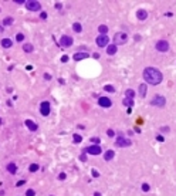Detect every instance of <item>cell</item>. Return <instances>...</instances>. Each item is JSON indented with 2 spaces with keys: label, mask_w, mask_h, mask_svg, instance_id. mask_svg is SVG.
Wrapping results in <instances>:
<instances>
[{
  "label": "cell",
  "mask_w": 176,
  "mask_h": 196,
  "mask_svg": "<svg viewBox=\"0 0 176 196\" xmlns=\"http://www.w3.org/2000/svg\"><path fill=\"white\" fill-rule=\"evenodd\" d=\"M88 57H90V54H88V53L81 51V53H75V54H74V60H75V61H81V60H85V58H88Z\"/></svg>",
  "instance_id": "4fadbf2b"
},
{
  "label": "cell",
  "mask_w": 176,
  "mask_h": 196,
  "mask_svg": "<svg viewBox=\"0 0 176 196\" xmlns=\"http://www.w3.org/2000/svg\"><path fill=\"white\" fill-rule=\"evenodd\" d=\"M114 156H115V152L111 151V149L104 153V159H105V161H111V159H114Z\"/></svg>",
  "instance_id": "d6986e66"
},
{
  "label": "cell",
  "mask_w": 176,
  "mask_h": 196,
  "mask_svg": "<svg viewBox=\"0 0 176 196\" xmlns=\"http://www.w3.org/2000/svg\"><path fill=\"white\" fill-rule=\"evenodd\" d=\"M116 50H118V48H116V46H115V44L106 46V54H108V56H114L115 53H116Z\"/></svg>",
  "instance_id": "9a60e30c"
},
{
  "label": "cell",
  "mask_w": 176,
  "mask_h": 196,
  "mask_svg": "<svg viewBox=\"0 0 176 196\" xmlns=\"http://www.w3.org/2000/svg\"><path fill=\"white\" fill-rule=\"evenodd\" d=\"M90 141H91V142H92L94 145H98V144H100V141H101V139H100V138H91V139H90Z\"/></svg>",
  "instance_id": "836d02e7"
},
{
  "label": "cell",
  "mask_w": 176,
  "mask_h": 196,
  "mask_svg": "<svg viewBox=\"0 0 176 196\" xmlns=\"http://www.w3.org/2000/svg\"><path fill=\"white\" fill-rule=\"evenodd\" d=\"M12 46H13V41H12L10 39H3L2 40V47L3 48H10Z\"/></svg>",
  "instance_id": "e0dca14e"
},
{
  "label": "cell",
  "mask_w": 176,
  "mask_h": 196,
  "mask_svg": "<svg viewBox=\"0 0 176 196\" xmlns=\"http://www.w3.org/2000/svg\"><path fill=\"white\" fill-rule=\"evenodd\" d=\"M95 43H97L98 47H106L108 43H110V37L106 34H100L97 39H95Z\"/></svg>",
  "instance_id": "ba28073f"
},
{
  "label": "cell",
  "mask_w": 176,
  "mask_h": 196,
  "mask_svg": "<svg viewBox=\"0 0 176 196\" xmlns=\"http://www.w3.org/2000/svg\"><path fill=\"white\" fill-rule=\"evenodd\" d=\"M24 183H26V180H18V182L16 183V186H17V187H20V186H23Z\"/></svg>",
  "instance_id": "f35d334b"
},
{
  "label": "cell",
  "mask_w": 176,
  "mask_h": 196,
  "mask_svg": "<svg viewBox=\"0 0 176 196\" xmlns=\"http://www.w3.org/2000/svg\"><path fill=\"white\" fill-rule=\"evenodd\" d=\"M51 196H53V195H51Z\"/></svg>",
  "instance_id": "681fc988"
},
{
  "label": "cell",
  "mask_w": 176,
  "mask_h": 196,
  "mask_svg": "<svg viewBox=\"0 0 176 196\" xmlns=\"http://www.w3.org/2000/svg\"><path fill=\"white\" fill-rule=\"evenodd\" d=\"M61 61H62V63H67V61H68V56H62L61 57Z\"/></svg>",
  "instance_id": "ab89813d"
},
{
  "label": "cell",
  "mask_w": 176,
  "mask_h": 196,
  "mask_svg": "<svg viewBox=\"0 0 176 196\" xmlns=\"http://www.w3.org/2000/svg\"><path fill=\"white\" fill-rule=\"evenodd\" d=\"M26 196H36V190H33V189H27Z\"/></svg>",
  "instance_id": "1f68e13d"
},
{
  "label": "cell",
  "mask_w": 176,
  "mask_h": 196,
  "mask_svg": "<svg viewBox=\"0 0 176 196\" xmlns=\"http://www.w3.org/2000/svg\"><path fill=\"white\" fill-rule=\"evenodd\" d=\"M166 104V98L163 95H155L152 100H150V105H154V107H159V108H162L165 107Z\"/></svg>",
  "instance_id": "3957f363"
},
{
  "label": "cell",
  "mask_w": 176,
  "mask_h": 196,
  "mask_svg": "<svg viewBox=\"0 0 176 196\" xmlns=\"http://www.w3.org/2000/svg\"><path fill=\"white\" fill-rule=\"evenodd\" d=\"M135 40H136V41H139V40H141V36L136 34V36H135Z\"/></svg>",
  "instance_id": "bcb514c9"
},
{
  "label": "cell",
  "mask_w": 176,
  "mask_h": 196,
  "mask_svg": "<svg viewBox=\"0 0 176 196\" xmlns=\"http://www.w3.org/2000/svg\"><path fill=\"white\" fill-rule=\"evenodd\" d=\"M26 9L30 12H38L41 9V5L37 0H28V2H26Z\"/></svg>",
  "instance_id": "5b68a950"
},
{
  "label": "cell",
  "mask_w": 176,
  "mask_h": 196,
  "mask_svg": "<svg viewBox=\"0 0 176 196\" xmlns=\"http://www.w3.org/2000/svg\"><path fill=\"white\" fill-rule=\"evenodd\" d=\"M94 196H101V193H100V192H95V193H94Z\"/></svg>",
  "instance_id": "7dc6e473"
},
{
  "label": "cell",
  "mask_w": 176,
  "mask_h": 196,
  "mask_svg": "<svg viewBox=\"0 0 176 196\" xmlns=\"http://www.w3.org/2000/svg\"><path fill=\"white\" fill-rule=\"evenodd\" d=\"M98 31H100V34H106L108 33V27L105 24H101V26L98 27Z\"/></svg>",
  "instance_id": "cb8c5ba5"
},
{
  "label": "cell",
  "mask_w": 176,
  "mask_h": 196,
  "mask_svg": "<svg viewBox=\"0 0 176 196\" xmlns=\"http://www.w3.org/2000/svg\"><path fill=\"white\" fill-rule=\"evenodd\" d=\"M24 124H26V126L31 131V132H36V131L38 129V125H37L36 122H33L31 119H26V121H24Z\"/></svg>",
  "instance_id": "7c38bea8"
},
{
  "label": "cell",
  "mask_w": 176,
  "mask_h": 196,
  "mask_svg": "<svg viewBox=\"0 0 176 196\" xmlns=\"http://www.w3.org/2000/svg\"><path fill=\"white\" fill-rule=\"evenodd\" d=\"M66 178H67V175L64 173V172H61V173L58 175V179H60V180H64V179H66Z\"/></svg>",
  "instance_id": "8d00e7d4"
},
{
  "label": "cell",
  "mask_w": 176,
  "mask_h": 196,
  "mask_svg": "<svg viewBox=\"0 0 176 196\" xmlns=\"http://www.w3.org/2000/svg\"><path fill=\"white\" fill-rule=\"evenodd\" d=\"M44 78H46V80H50V78H51V75H50V74H46V75H44Z\"/></svg>",
  "instance_id": "f6af8a7d"
},
{
  "label": "cell",
  "mask_w": 176,
  "mask_h": 196,
  "mask_svg": "<svg viewBox=\"0 0 176 196\" xmlns=\"http://www.w3.org/2000/svg\"><path fill=\"white\" fill-rule=\"evenodd\" d=\"M115 145L118 148H126V146H131L132 145V141L128 139V138H124V136H118L116 141H115Z\"/></svg>",
  "instance_id": "52a82bcc"
},
{
  "label": "cell",
  "mask_w": 176,
  "mask_h": 196,
  "mask_svg": "<svg viewBox=\"0 0 176 196\" xmlns=\"http://www.w3.org/2000/svg\"><path fill=\"white\" fill-rule=\"evenodd\" d=\"M72 139H74V144H80V142L82 141V136H81V135H78V134H74Z\"/></svg>",
  "instance_id": "4316f807"
},
{
  "label": "cell",
  "mask_w": 176,
  "mask_h": 196,
  "mask_svg": "<svg viewBox=\"0 0 176 196\" xmlns=\"http://www.w3.org/2000/svg\"><path fill=\"white\" fill-rule=\"evenodd\" d=\"M80 159H81V161H82V162H85V161H87V153H81V155H80Z\"/></svg>",
  "instance_id": "e575fe53"
},
{
  "label": "cell",
  "mask_w": 176,
  "mask_h": 196,
  "mask_svg": "<svg viewBox=\"0 0 176 196\" xmlns=\"http://www.w3.org/2000/svg\"><path fill=\"white\" fill-rule=\"evenodd\" d=\"M72 30H74L75 33H81V31H82V26H81L80 23H74V24H72Z\"/></svg>",
  "instance_id": "603a6c76"
},
{
  "label": "cell",
  "mask_w": 176,
  "mask_h": 196,
  "mask_svg": "<svg viewBox=\"0 0 176 196\" xmlns=\"http://www.w3.org/2000/svg\"><path fill=\"white\" fill-rule=\"evenodd\" d=\"M104 90H105L106 92H114L115 91V88L112 87V85H105V87H104Z\"/></svg>",
  "instance_id": "f1b7e54d"
},
{
  "label": "cell",
  "mask_w": 176,
  "mask_h": 196,
  "mask_svg": "<svg viewBox=\"0 0 176 196\" xmlns=\"http://www.w3.org/2000/svg\"><path fill=\"white\" fill-rule=\"evenodd\" d=\"M144 80H145L146 84H150V85H158V84L162 83V73L155 68V67H146L144 70Z\"/></svg>",
  "instance_id": "6da1fadb"
},
{
  "label": "cell",
  "mask_w": 176,
  "mask_h": 196,
  "mask_svg": "<svg viewBox=\"0 0 176 196\" xmlns=\"http://www.w3.org/2000/svg\"><path fill=\"white\" fill-rule=\"evenodd\" d=\"M40 19H41V20H46V19H47V13H46V12L40 13Z\"/></svg>",
  "instance_id": "74e56055"
},
{
  "label": "cell",
  "mask_w": 176,
  "mask_h": 196,
  "mask_svg": "<svg viewBox=\"0 0 176 196\" xmlns=\"http://www.w3.org/2000/svg\"><path fill=\"white\" fill-rule=\"evenodd\" d=\"M165 16H166V17H172V16H173V14H172L170 12H168V13H165Z\"/></svg>",
  "instance_id": "ee69618b"
},
{
  "label": "cell",
  "mask_w": 176,
  "mask_h": 196,
  "mask_svg": "<svg viewBox=\"0 0 176 196\" xmlns=\"http://www.w3.org/2000/svg\"><path fill=\"white\" fill-rule=\"evenodd\" d=\"M125 97L126 98H135V91L132 88H128L126 91H125Z\"/></svg>",
  "instance_id": "44dd1931"
},
{
  "label": "cell",
  "mask_w": 176,
  "mask_h": 196,
  "mask_svg": "<svg viewBox=\"0 0 176 196\" xmlns=\"http://www.w3.org/2000/svg\"><path fill=\"white\" fill-rule=\"evenodd\" d=\"M91 175H92V178H100V172L97 169H92L91 170Z\"/></svg>",
  "instance_id": "d6a6232c"
},
{
  "label": "cell",
  "mask_w": 176,
  "mask_h": 196,
  "mask_svg": "<svg viewBox=\"0 0 176 196\" xmlns=\"http://www.w3.org/2000/svg\"><path fill=\"white\" fill-rule=\"evenodd\" d=\"M38 169H40V166L37 165V163H31V165L28 166V170H30V172H37Z\"/></svg>",
  "instance_id": "484cf974"
},
{
  "label": "cell",
  "mask_w": 176,
  "mask_h": 196,
  "mask_svg": "<svg viewBox=\"0 0 176 196\" xmlns=\"http://www.w3.org/2000/svg\"><path fill=\"white\" fill-rule=\"evenodd\" d=\"M84 153H90V155H100L102 153V149L100 145H91V146H87L85 149H82Z\"/></svg>",
  "instance_id": "277c9868"
},
{
  "label": "cell",
  "mask_w": 176,
  "mask_h": 196,
  "mask_svg": "<svg viewBox=\"0 0 176 196\" xmlns=\"http://www.w3.org/2000/svg\"><path fill=\"white\" fill-rule=\"evenodd\" d=\"M16 40H17L18 43H20V41H24V34H23V33H17V34H16Z\"/></svg>",
  "instance_id": "83f0119b"
},
{
  "label": "cell",
  "mask_w": 176,
  "mask_h": 196,
  "mask_svg": "<svg viewBox=\"0 0 176 196\" xmlns=\"http://www.w3.org/2000/svg\"><path fill=\"white\" fill-rule=\"evenodd\" d=\"M7 170H9L12 175H16V172H17V166H16V163H13V162L9 163V165H7Z\"/></svg>",
  "instance_id": "ffe728a7"
},
{
  "label": "cell",
  "mask_w": 176,
  "mask_h": 196,
  "mask_svg": "<svg viewBox=\"0 0 176 196\" xmlns=\"http://www.w3.org/2000/svg\"><path fill=\"white\" fill-rule=\"evenodd\" d=\"M136 17H138V20H146L148 19V12L146 10H144V9H139L136 12Z\"/></svg>",
  "instance_id": "5bb4252c"
},
{
  "label": "cell",
  "mask_w": 176,
  "mask_h": 196,
  "mask_svg": "<svg viewBox=\"0 0 176 196\" xmlns=\"http://www.w3.org/2000/svg\"><path fill=\"white\" fill-rule=\"evenodd\" d=\"M50 111H51V108H50V102H48V101H43L41 105H40V114H41L43 117H48Z\"/></svg>",
  "instance_id": "9c48e42d"
},
{
  "label": "cell",
  "mask_w": 176,
  "mask_h": 196,
  "mask_svg": "<svg viewBox=\"0 0 176 196\" xmlns=\"http://www.w3.org/2000/svg\"><path fill=\"white\" fill-rule=\"evenodd\" d=\"M122 104L125 105V107H129V108H131V107H134V104H135V100H134V98H126V97H125V98L122 100Z\"/></svg>",
  "instance_id": "2e32d148"
},
{
  "label": "cell",
  "mask_w": 176,
  "mask_h": 196,
  "mask_svg": "<svg viewBox=\"0 0 176 196\" xmlns=\"http://www.w3.org/2000/svg\"><path fill=\"white\" fill-rule=\"evenodd\" d=\"M155 48L159 53H166V51H169V43H168L166 40H159L155 44Z\"/></svg>",
  "instance_id": "8992f818"
},
{
  "label": "cell",
  "mask_w": 176,
  "mask_h": 196,
  "mask_svg": "<svg viewBox=\"0 0 176 196\" xmlns=\"http://www.w3.org/2000/svg\"><path fill=\"white\" fill-rule=\"evenodd\" d=\"M144 192H149V189H150V186L148 185V183H142V187H141Z\"/></svg>",
  "instance_id": "4dcf8cb0"
},
{
  "label": "cell",
  "mask_w": 176,
  "mask_h": 196,
  "mask_svg": "<svg viewBox=\"0 0 176 196\" xmlns=\"http://www.w3.org/2000/svg\"><path fill=\"white\" fill-rule=\"evenodd\" d=\"M0 124H2V119H0Z\"/></svg>",
  "instance_id": "c3c4849f"
},
{
  "label": "cell",
  "mask_w": 176,
  "mask_h": 196,
  "mask_svg": "<svg viewBox=\"0 0 176 196\" xmlns=\"http://www.w3.org/2000/svg\"><path fill=\"white\" fill-rule=\"evenodd\" d=\"M94 58H95V60H98V58H100V54H98V53H94Z\"/></svg>",
  "instance_id": "7bdbcfd3"
},
{
  "label": "cell",
  "mask_w": 176,
  "mask_h": 196,
  "mask_svg": "<svg viewBox=\"0 0 176 196\" xmlns=\"http://www.w3.org/2000/svg\"><path fill=\"white\" fill-rule=\"evenodd\" d=\"M128 41V34L126 33H124V31H118V33H115L114 36V44L115 46H122Z\"/></svg>",
  "instance_id": "7a4b0ae2"
},
{
  "label": "cell",
  "mask_w": 176,
  "mask_h": 196,
  "mask_svg": "<svg viewBox=\"0 0 176 196\" xmlns=\"http://www.w3.org/2000/svg\"><path fill=\"white\" fill-rule=\"evenodd\" d=\"M61 7H62V5H61V3H56V9H58V10H60Z\"/></svg>",
  "instance_id": "b9f144b4"
},
{
  "label": "cell",
  "mask_w": 176,
  "mask_h": 196,
  "mask_svg": "<svg viewBox=\"0 0 176 196\" xmlns=\"http://www.w3.org/2000/svg\"><path fill=\"white\" fill-rule=\"evenodd\" d=\"M156 141H159V142H163L165 139H163V136H162V135H158V136H156Z\"/></svg>",
  "instance_id": "60d3db41"
},
{
  "label": "cell",
  "mask_w": 176,
  "mask_h": 196,
  "mask_svg": "<svg viewBox=\"0 0 176 196\" xmlns=\"http://www.w3.org/2000/svg\"><path fill=\"white\" fill-rule=\"evenodd\" d=\"M13 19L12 17H6L4 20H3V26H12V24H13Z\"/></svg>",
  "instance_id": "d4e9b609"
},
{
  "label": "cell",
  "mask_w": 176,
  "mask_h": 196,
  "mask_svg": "<svg viewBox=\"0 0 176 196\" xmlns=\"http://www.w3.org/2000/svg\"><path fill=\"white\" fill-rule=\"evenodd\" d=\"M98 104H100V107H102V108H110V107H112V101H111L108 97H100V98H98Z\"/></svg>",
  "instance_id": "30bf717a"
},
{
  "label": "cell",
  "mask_w": 176,
  "mask_h": 196,
  "mask_svg": "<svg viewBox=\"0 0 176 196\" xmlns=\"http://www.w3.org/2000/svg\"><path fill=\"white\" fill-rule=\"evenodd\" d=\"M159 131H160L162 134H166V132H168V134H169V131H170V128H169V126H160V129H159Z\"/></svg>",
  "instance_id": "f546056e"
},
{
  "label": "cell",
  "mask_w": 176,
  "mask_h": 196,
  "mask_svg": "<svg viewBox=\"0 0 176 196\" xmlns=\"http://www.w3.org/2000/svg\"><path fill=\"white\" fill-rule=\"evenodd\" d=\"M106 135H108V136H114L115 135V131L114 129H108V131H106Z\"/></svg>",
  "instance_id": "d590c367"
},
{
  "label": "cell",
  "mask_w": 176,
  "mask_h": 196,
  "mask_svg": "<svg viewBox=\"0 0 176 196\" xmlns=\"http://www.w3.org/2000/svg\"><path fill=\"white\" fill-rule=\"evenodd\" d=\"M146 92H148V85L144 83V84H141V85H139V95H141V97H145Z\"/></svg>",
  "instance_id": "ac0fdd59"
},
{
  "label": "cell",
  "mask_w": 176,
  "mask_h": 196,
  "mask_svg": "<svg viewBox=\"0 0 176 196\" xmlns=\"http://www.w3.org/2000/svg\"><path fill=\"white\" fill-rule=\"evenodd\" d=\"M23 50L26 53H31L33 50H34V47H33V44H30V43H26L24 46H23Z\"/></svg>",
  "instance_id": "7402d4cb"
},
{
  "label": "cell",
  "mask_w": 176,
  "mask_h": 196,
  "mask_svg": "<svg viewBox=\"0 0 176 196\" xmlns=\"http://www.w3.org/2000/svg\"><path fill=\"white\" fill-rule=\"evenodd\" d=\"M60 46L61 47H70V46H72V39H71L70 36H62L61 39H60Z\"/></svg>",
  "instance_id": "8fae6325"
}]
</instances>
